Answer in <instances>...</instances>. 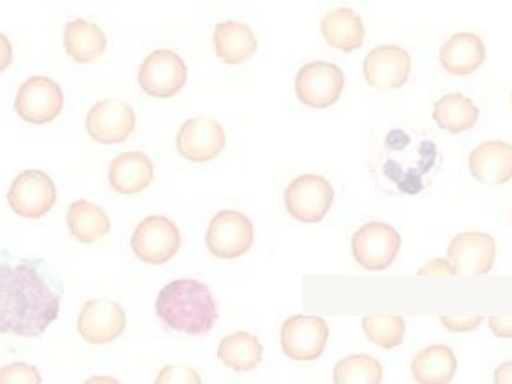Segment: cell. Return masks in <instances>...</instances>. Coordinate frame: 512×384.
<instances>
[{"label":"cell","instance_id":"6da1fadb","mask_svg":"<svg viewBox=\"0 0 512 384\" xmlns=\"http://www.w3.org/2000/svg\"><path fill=\"white\" fill-rule=\"evenodd\" d=\"M371 161L376 184L388 193L403 196L418 194L431 184L442 156L426 131L394 127L374 149Z\"/></svg>","mask_w":512,"mask_h":384},{"label":"cell","instance_id":"7a4b0ae2","mask_svg":"<svg viewBox=\"0 0 512 384\" xmlns=\"http://www.w3.org/2000/svg\"><path fill=\"white\" fill-rule=\"evenodd\" d=\"M60 296L33 261L0 266V330L38 337L56 320Z\"/></svg>","mask_w":512,"mask_h":384},{"label":"cell","instance_id":"3957f363","mask_svg":"<svg viewBox=\"0 0 512 384\" xmlns=\"http://www.w3.org/2000/svg\"><path fill=\"white\" fill-rule=\"evenodd\" d=\"M155 312L167 327L188 335L207 333L218 316L210 289L195 279H177L165 285L157 296Z\"/></svg>","mask_w":512,"mask_h":384},{"label":"cell","instance_id":"277c9868","mask_svg":"<svg viewBox=\"0 0 512 384\" xmlns=\"http://www.w3.org/2000/svg\"><path fill=\"white\" fill-rule=\"evenodd\" d=\"M283 197L293 218L303 223H317L330 210L334 189L324 176L304 173L289 182Z\"/></svg>","mask_w":512,"mask_h":384},{"label":"cell","instance_id":"5b68a950","mask_svg":"<svg viewBox=\"0 0 512 384\" xmlns=\"http://www.w3.org/2000/svg\"><path fill=\"white\" fill-rule=\"evenodd\" d=\"M401 247V236L390 224L370 221L352 236L351 250L357 263L369 271L388 268Z\"/></svg>","mask_w":512,"mask_h":384},{"label":"cell","instance_id":"8992f818","mask_svg":"<svg viewBox=\"0 0 512 384\" xmlns=\"http://www.w3.org/2000/svg\"><path fill=\"white\" fill-rule=\"evenodd\" d=\"M181 236L174 222L162 215H150L135 228L130 245L141 261L160 265L168 262L180 248Z\"/></svg>","mask_w":512,"mask_h":384},{"label":"cell","instance_id":"52a82bcc","mask_svg":"<svg viewBox=\"0 0 512 384\" xmlns=\"http://www.w3.org/2000/svg\"><path fill=\"white\" fill-rule=\"evenodd\" d=\"M205 243L209 252L217 258H238L253 244V224L240 211L221 210L208 224Z\"/></svg>","mask_w":512,"mask_h":384},{"label":"cell","instance_id":"ba28073f","mask_svg":"<svg viewBox=\"0 0 512 384\" xmlns=\"http://www.w3.org/2000/svg\"><path fill=\"white\" fill-rule=\"evenodd\" d=\"M345 76L336 64L314 60L303 64L295 76L298 99L313 108H326L334 104L344 88Z\"/></svg>","mask_w":512,"mask_h":384},{"label":"cell","instance_id":"9c48e42d","mask_svg":"<svg viewBox=\"0 0 512 384\" xmlns=\"http://www.w3.org/2000/svg\"><path fill=\"white\" fill-rule=\"evenodd\" d=\"M57 198L53 180L45 172L28 169L20 172L11 183L7 201L17 215L37 219L45 215Z\"/></svg>","mask_w":512,"mask_h":384},{"label":"cell","instance_id":"30bf717a","mask_svg":"<svg viewBox=\"0 0 512 384\" xmlns=\"http://www.w3.org/2000/svg\"><path fill=\"white\" fill-rule=\"evenodd\" d=\"M329 329L322 317L302 314L287 318L280 328L283 352L295 361H313L326 347Z\"/></svg>","mask_w":512,"mask_h":384},{"label":"cell","instance_id":"8fae6325","mask_svg":"<svg viewBox=\"0 0 512 384\" xmlns=\"http://www.w3.org/2000/svg\"><path fill=\"white\" fill-rule=\"evenodd\" d=\"M187 79L181 57L169 49H157L143 60L138 71L141 88L153 97L167 98L178 93Z\"/></svg>","mask_w":512,"mask_h":384},{"label":"cell","instance_id":"7c38bea8","mask_svg":"<svg viewBox=\"0 0 512 384\" xmlns=\"http://www.w3.org/2000/svg\"><path fill=\"white\" fill-rule=\"evenodd\" d=\"M64 96L60 86L46 76L25 80L16 94L14 108L26 122L44 124L56 118L62 110Z\"/></svg>","mask_w":512,"mask_h":384},{"label":"cell","instance_id":"4fadbf2b","mask_svg":"<svg viewBox=\"0 0 512 384\" xmlns=\"http://www.w3.org/2000/svg\"><path fill=\"white\" fill-rule=\"evenodd\" d=\"M225 144L222 125L214 116L207 114L185 120L176 137L179 154L192 162L212 160Z\"/></svg>","mask_w":512,"mask_h":384},{"label":"cell","instance_id":"5bb4252c","mask_svg":"<svg viewBox=\"0 0 512 384\" xmlns=\"http://www.w3.org/2000/svg\"><path fill=\"white\" fill-rule=\"evenodd\" d=\"M126 327L121 305L107 298L86 301L77 318V331L91 344H105L118 338Z\"/></svg>","mask_w":512,"mask_h":384},{"label":"cell","instance_id":"9a60e30c","mask_svg":"<svg viewBox=\"0 0 512 384\" xmlns=\"http://www.w3.org/2000/svg\"><path fill=\"white\" fill-rule=\"evenodd\" d=\"M411 58L408 51L395 44L373 47L363 61L366 82L378 90L402 87L408 80Z\"/></svg>","mask_w":512,"mask_h":384},{"label":"cell","instance_id":"2e32d148","mask_svg":"<svg viewBox=\"0 0 512 384\" xmlns=\"http://www.w3.org/2000/svg\"><path fill=\"white\" fill-rule=\"evenodd\" d=\"M496 258L494 238L481 231H465L456 234L447 248V259L457 275L487 274Z\"/></svg>","mask_w":512,"mask_h":384},{"label":"cell","instance_id":"e0dca14e","mask_svg":"<svg viewBox=\"0 0 512 384\" xmlns=\"http://www.w3.org/2000/svg\"><path fill=\"white\" fill-rule=\"evenodd\" d=\"M89 136L102 144L123 142L135 127L132 108L118 99L98 101L89 110L85 122Z\"/></svg>","mask_w":512,"mask_h":384},{"label":"cell","instance_id":"ac0fdd59","mask_svg":"<svg viewBox=\"0 0 512 384\" xmlns=\"http://www.w3.org/2000/svg\"><path fill=\"white\" fill-rule=\"evenodd\" d=\"M469 170L485 185L506 183L512 178V145L502 140L478 144L469 154Z\"/></svg>","mask_w":512,"mask_h":384},{"label":"cell","instance_id":"d6986e66","mask_svg":"<svg viewBox=\"0 0 512 384\" xmlns=\"http://www.w3.org/2000/svg\"><path fill=\"white\" fill-rule=\"evenodd\" d=\"M486 58L483 39L471 31H458L443 42L439 50L442 67L455 76L469 75L478 69Z\"/></svg>","mask_w":512,"mask_h":384},{"label":"cell","instance_id":"ffe728a7","mask_svg":"<svg viewBox=\"0 0 512 384\" xmlns=\"http://www.w3.org/2000/svg\"><path fill=\"white\" fill-rule=\"evenodd\" d=\"M154 177L150 158L139 151L123 152L110 164L108 180L117 193L131 195L146 189Z\"/></svg>","mask_w":512,"mask_h":384},{"label":"cell","instance_id":"44dd1931","mask_svg":"<svg viewBox=\"0 0 512 384\" xmlns=\"http://www.w3.org/2000/svg\"><path fill=\"white\" fill-rule=\"evenodd\" d=\"M213 44L217 57L230 65L247 61L258 47L253 30L247 24L234 20H225L215 25Z\"/></svg>","mask_w":512,"mask_h":384},{"label":"cell","instance_id":"7402d4cb","mask_svg":"<svg viewBox=\"0 0 512 384\" xmlns=\"http://www.w3.org/2000/svg\"><path fill=\"white\" fill-rule=\"evenodd\" d=\"M458 368L453 350L445 344H432L412 359L410 370L418 384H449Z\"/></svg>","mask_w":512,"mask_h":384},{"label":"cell","instance_id":"603a6c76","mask_svg":"<svg viewBox=\"0 0 512 384\" xmlns=\"http://www.w3.org/2000/svg\"><path fill=\"white\" fill-rule=\"evenodd\" d=\"M320 30L329 45L345 52L359 48L365 36L361 16L348 7L328 11L320 21Z\"/></svg>","mask_w":512,"mask_h":384},{"label":"cell","instance_id":"cb8c5ba5","mask_svg":"<svg viewBox=\"0 0 512 384\" xmlns=\"http://www.w3.org/2000/svg\"><path fill=\"white\" fill-rule=\"evenodd\" d=\"M66 223L70 235L82 244H91L100 240L111 227L107 213L99 205L86 199H79L70 204Z\"/></svg>","mask_w":512,"mask_h":384},{"label":"cell","instance_id":"d4e9b609","mask_svg":"<svg viewBox=\"0 0 512 384\" xmlns=\"http://www.w3.org/2000/svg\"><path fill=\"white\" fill-rule=\"evenodd\" d=\"M64 45L67 54L78 63H87L102 54L107 40L104 32L93 22L82 18L66 23Z\"/></svg>","mask_w":512,"mask_h":384},{"label":"cell","instance_id":"484cf974","mask_svg":"<svg viewBox=\"0 0 512 384\" xmlns=\"http://www.w3.org/2000/svg\"><path fill=\"white\" fill-rule=\"evenodd\" d=\"M480 110L474 102L460 92L442 95L433 104L432 117L437 125L456 134L472 128Z\"/></svg>","mask_w":512,"mask_h":384},{"label":"cell","instance_id":"4316f807","mask_svg":"<svg viewBox=\"0 0 512 384\" xmlns=\"http://www.w3.org/2000/svg\"><path fill=\"white\" fill-rule=\"evenodd\" d=\"M217 356L234 371H249L261 363L263 346L255 335L237 331L220 341Z\"/></svg>","mask_w":512,"mask_h":384},{"label":"cell","instance_id":"83f0119b","mask_svg":"<svg viewBox=\"0 0 512 384\" xmlns=\"http://www.w3.org/2000/svg\"><path fill=\"white\" fill-rule=\"evenodd\" d=\"M382 376L379 360L367 354L346 356L333 368L334 384H380Z\"/></svg>","mask_w":512,"mask_h":384},{"label":"cell","instance_id":"f1b7e54d","mask_svg":"<svg viewBox=\"0 0 512 384\" xmlns=\"http://www.w3.org/2000/svg\"><path fill=\"white\" fill-rule=\"evenodd\" d=\"M361 323L366 337L383 349H392L403 342L405 322L402 316H365Z\"/></svg>","mask_w":512,"mask_h":384},{"label":"cell","instance_id":"f546056e","mask_svg":"<svg viewBox=\"0 0 512 384\" xmlns=\"http://www.w3.org/2000/svg\"><path fill=\"white\" fill-rule=\"evenodd\" d=\"M41 375L34 365L13 362L0 370V384H41Z\"/></svg>","mask_w":512,"mask_h":384},{"label":"cell","instance_id":"4dcf8cb0","mask_svg":"<svg viewBox=\"0 0 512 384\" xmlns=\"http://www.w3.org/2000/svg\"><path fill=\"white\" fill-rule=\"evenodd\" d=\"M153 384H202V381L194 368L170 364L161 368Z\"/></svg>","mask_w":512,"mask_h":384},{"label":"cell","instance_id":"1f68e13d","mask_svg":"<svg viewBox=\"0 0 512 384\" xmlns=\"http://www.w3.org/2000/svg\"><path fill=\"white\" fill-rule=\"evenodd\" d=\"M440 322L450 332L466 333L476 329L484 316H440Z\"/></svg>","mask_w":512,"mask_h":384},{"label":"cell","instance_id":"d6a6232c","mask_svg":"<svg viewBox=\"0 0 512 384\" xmlns=\"http://www.w3.org/2000/svg\"><path fill=\"white\" fill-rule=\"evenodd\" d=\"M418 275H457V272L452 263L445 258H435L425 265H423L418 271Z\"/></svg>","mask_w":512,"mask_h":384},{"label":"cell","instance_id":"836d02e7","mask_svg":"<svg viewBox=\"0 0 512 384\" xmlns=\"http://www.w3.org/2000/svg\"><path fill=\"white\" fill-rule=\"evenodd\" d=\"M488 325L498 338H512V316H490Z\"/></svg>","mask_w":512,"mask_h":384},{"label":"cell","instance_id":"e575fe53","mask_svg":"<svg viewBox=\"0 0 512 384\" xmlns=\"http://www.w3.org/2000/svg\"><path fill=\"white\" fill-rule=\"evenodd\" d=\"M493 384H512V360L504 361L496 367Z\"/></svg>","mask_w":512,"mask_h":384},{"label":"cell","instance_id":"d590c367","mask_svg":"<svg viewBox=\"0 0 512 384\" xmlns=\"http://www.w3.org/2000/svg\"><path fill=\"white\" fill-rule=\"evenodd\" d=\"M83 384H120V382L109 375H94L86 379Z\"/></svg>","mask_w":512,"mask_h":384},{"label":"cell","instance_id":"8d00e7d4","mask_svg":"<svg viewBox=\"0 0 512 384\" xmlns=\"http://www.w3.org/2000/svg\"><path fill=\"white\" fill-rule=\"evenodd\" d=\"M511 100H512V93H511Z\"/></svg>","mask_w":512,"mask_h":384}]
</instances>
